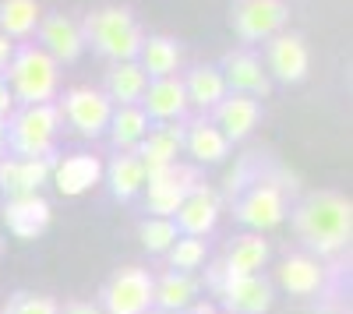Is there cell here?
<instances>
[{"instance_id": "1", "label": "cell", "mask_w": 353, "mask_h": 314, "mask_svg": "<svg viewBox=\"0 0 353 314\" xmlns=\"http://www.w3.org/2000/svg\"><path fill=\"white\" fill-rule=\"evenodd\" d=\"M290 222L311 258H336L353 240V202L339 191H314L293 205Z\"/></svg>"}, {"instance_id": "2", "label": "cell", "mask_w": 353, "mask_h": 314, "mask_svg": "<svg viewBox=\"0 0 353 314\" xmlns=\"http://www.w3.org/2000/svg\"><path fill=\"white\" fill-rule=\"evenodd\" d=\"M78 25H81L85 46H92L99 56H106V61H113V64L138 61L145 28L138 25L131 8H124V4L96 8V11H88Z\"/></svg>"}, {"instance_id": "3", "label": "cell", "mask_w": 353, "mask_h": 314, "mask_svg": "<svg viewBox=\"0 0 353 314\" xmlns=\"http://www.w3.org/2000/svg\"><path fill=\"white\" fill-rule=\"evenodd\" d=\"M11 96L21 106H39V103H53L57 89H61V64L50 53H43L36 43H21L14 46V56L4 71Z\"/></svg>"}, {"instance_id": "4", "label": "cell", "mask_w": 353, "mask_h": 314, "mask_svg": "<svg viewBox=\"0 0 353 314\" xmlns=\"http://www.w3.org/2000/svg\"><path fill=\"white\" fill-rule=\"evenodd\" d=\"M57 131H61V109H57V103L14 109L8 117V156H18V159L57 156V149H53Z\"/></svg>"}, {"instance_id": "5", "label": "cell", "mask_w": 353, "mask_h": 314, "mask_svg": "<svg viewBox=\"0 0 353 314\" xmlns=\"http://www.w3.org/2000/svg\"><path fill=\"white\" fill-rule=\"evenodd\" d=\"M156 307V275L141 265L117 269L99 297L103 314H149Z\"/></svg>"}, {"instance_id": "6", "label": "cell", "mask_w": 353, "mask_h": 314, "mask_svg": "<svg viewBox=\"0 0 353 314\" xmlns=\"http://www.w3.org/2000/svg\"><path fill=\"white\" fill-rule=\"evenodd\" d=\"M209 286L219 297L226 314H269L276 304V286L261 272L258 275H226L219 265L209 272Z\"/></svg>"}, {"instance_id": "7", "label": "cell", "mask_w": 353, "mask_h": 314, "mask_svg": "<svg viewBox=\"0 0 353 314\" xmlns=\"http://www.w3.org/2000/svg\"><path fill=\"white\" fill-rule=\"evenodd\" d=\"M233 219L248 226V233H265L286 222V191L272 180H251L241 187V194L233 198Z\"/></svg>"}, {"instance_id": "8", "label": "cell", "mask_w": 353, "mask_h": 314, "mask_svg": "<svg viewBox=\"0 0 353 314\" xmlns=\"http://www.w3.org/2000/svg\"><path fill=\"white\" fill-rule=\"evenodd\" d=\"M226 18L241 43H269L272 36L286 32L290 4L286 0H233Z\"/></svg>"}, {"instance_id": "9", "label": "cell", "mask_w": 353, "mask_h": 314, "mask_svg": "<svg viewBox=\"0 0 353 314\" xmlns=\"http://www.w3.org/2000/svg\"><path fill=\"white\" fill-rule=\"evenodd\" d=\"M198 169L188 166V163H173L166 169H159V174H149L145 177V209H149V216H159V219H173V212L184 205V198L198 187Z\"/></svg>"}, {"instance_id": "10", "label": "cell", "mask_w": 353, "mask_h": 314, "mask_svg": "<svg viewBox=\"0 0 353 314\" xmlns=\"http://www.w3.org/2000/svg\"><path fill=\"white\" fill-rule=\"evenodd\" d=\"M57 109H61V121H68L81 138L106 134L110 117H113V103L106 99V92L103 89H85V85L68 89L64 99L57 103Z\"/></svg>"}, {"instance_id": "11", "label": "cell", "mask_w": 353, "mask_h": 314, "mask_svg": "<svg viewBox=\"0 0 353 314\" xmlns=\"http://www.w3.org/2000/svg\"><path fill=\"white\" fill-rule=\"evenodd\" d=\"M219 74L226 81V92L233 96H248L258 103L272 96V78L265 71L261 56H254L251 50H230L219 64Z\"/></svg>"}, {"instance_id": "12", "label": "cell", "mask_w": 353, "mask_h": 314, "mask_svg": "<svg viewBox=\"0 0 353 314\" xmlns=\"http://www.w3.org/2000/svg\"><path fill=\"white\" fill-rule=\"evenodd\" d=\"M265 71H269V78H276L283 85L304 81L311 71V50H307L304 36H297V32L272 36L265 43Z\"/></svg>"}, {"instance_id": "13", "label": "cell", "mask_w": 353, "mask_h": 314, "mask_svg": "<svg viewBox=\"0 0 353 314\" xmlns=\"http://www.w3.org/2000/svg\"><path fill=\"white\" fill-rule=\"evenodd\" d=\"M219 212H223V198L216 187L209 184H198L188 198H184V205L173 212V226H176V233L181 237H209L216 230V222H219Z\"/></svg>"}, {"instance_id": "14", "label": "cell", "mask_w": 353, "mask_h": 314, "mask_svg": "<svg viewBox=\"0 0 353 314\" xmlns=\"http://www.w3.org/2000/svg\"><path fill=\"white\" fill-rule=\"evenodd\" d=\"M36 46L43 53H50L57 64H74L81 61V53H85V36H81V25L61 11H53V14H43L39 28H36Z\"/></svg>"}, {"instance_id": "15", "label": "cell", "mask_w": 353, "mask_h": 314, "mask_svg": "<svg viewBox=\"0 0 353 314\" xmlns=\"http://www.w3.org/2000/svg\"><path fill=\"white\" fill-rule=\"evenodd\" d=\"M0 216H4V226L8 233L18 237V240H36L50 230L53 222V209L43 194H18V198H8L4 209H0Z\"/></svg>"}, {"instance_id": "16", "label": "cell", "mask_w": 353, "mask_h": 314, "mask_svg": "<svg viewBox=\"0 0 353 314\" xmlns=\"http://www.w3.org/2000/svg\"><path fill=\"white\" fill-rule=\"evenodd\" d=\"M53 166H57V156H46V159L4 156L0 159V191H4L8 198L39 194L50 184V177H53Z\"/></svg>"}, {"instance_id": "17", "label": "cell", "mask_w": 353, "mask_h": 314, "mask_svg": "<svg viewBox=\"0 0 353 314\" xmlns=\"http://www.w3.org/2000/svg\"><path fill=\"white\" fill-rule=\"evenodd\" d=\"M141 113L156 124H176L188 113V96H184V81L181 78H149V89L141 96Z\"/></svg>"}, {"instance_id": "18", "label": "cell", "mask_w": 353, "mask_h": 314, "mask_svg": "<svg viewBox=\"0 0 353 314\" xmlns=\"http://www.w3.org/2000/svg\"><path fill=\"white\" fill-rule=\"evenodd\" d=\"M181 149H184V121H176V124L149 127V134L141 138L134 156L145 166V177H149V174H159V169L173 166L176 156H181Z\"/></svg>"}, {"instance_id": "19", "label": "cell", "mask_w": 353, "mask_h": 314, "mask_svg": "<svg viewBox=\"0 0 353 314\" xmlns=\"http://www.w3.org/2000/svg\"><path fill=\"white\" fill-rule=\"evenodd\" d=\"M57 191L68 194V198H78L85 191H92L99 180H103V159L92 156V152H74V156H64L57 159L53 166V177Z\"/></svg>"}, {"instance_id": "20", "label": "cell", "mask_w": 353, "mask_h": 314, "mask_svg": "<svg viewBox=\"0 0 353 314\" xmlns=\"http://www.w3.org/2000/svg\"><path fill=\"white\" fill-rule=\"evenodd\" d=\"M209 121L223 131V138L233 145V141H244V138L258 127V121H261V103H258V99H248V96L226 92V99L212 109Z\"/></svg>"}, {"instance_id": "21", "label": "cell", "mask_w": 353, "mask_h": 314, "mask_svg": "<svg viewBox=\"0 0 353 314\" xmlns=\"http://www.w3.org/2000/svg\"><path fill=\"white\" fill-rule=\"evenodd\" d=\"M276 279L290 297H314L325 290V265L311 254H290V258H283Z\"/></svg>"}, {"instance_id": "22", "label": "cell", "mask_w": 353, "mask_h": 314, "mask_svg": "<svg viewBox=\"0 0 353 314\" xmlns=\"http://www.w3.org/2000/svg\"><path fill=\"white\" fill-rule=\"evenodd\" d=\"M269 240L261 233H237L226 244V258L219 262V269L226 275H258L265 265H269Z\"/></svg>"}, {"instance_id": "23", "label": "cell", "mask_w": 353, "mask_h": 314, "mask_svg": "<svg viewBox=\"0 0 353 314\" xmlns=\"http://www.w3.org/2000/svg\"><path fill=\"white\" fill-rule=\"evenodd\" d=\"M145 89H149V74L141 71L138 61H121V64H110L106 81H103V92L113 106H138Z\"/></svg>"}, {"instance_id": "24", "label": "cell", "mask_w": 353, "mask_h": 314, "mask_svg": "<svg viewBox=\"0 0 353 314\" xmlns=\"http://www.w3.org/2000/svg\"><path fill=\"white\" fill-rule=\"evenodd\" d=\"M138 64L149 78H173L184 64V46L170 36H145L138 50Z\"/></svg>"}, {"instance_id": "25", "label": "cell", "mask_w": 353, "mask_h": 314, "mask_svg": "<svg viewBox=\"0 0 353 314\" xmlns=\"http://www.w3.org/2000/svg\"><path fill=\"white\" fill-rule=\"evenodd\" d=\"M103 180L110 184V194L117 202H134L145 187V166L134 152H113V159L103 166Z\"/></svg>"}, {"instance_id": "26", "label": "cell", "mask_w": 353, "mask_h": 314, "mask_svg": "<svg viewBox=\"0 0 353 314\" xmlns=\"http://www.w3.org/2000/svg\"><path fill=\"white\" fill-rule=\"evenodd\" d=\"M184 149L194 163H223L230 156V141L209 117H194L184 124Z\"/></svg>"}, {"instance_id": "27", "label": "cell", "mask_w": 353, "mask_h": 314, "mask_svg": "<svg viewBox=\"0 0 353 314\" xmlns=\"http://www.w3.org/2000/svg\"><path fill=\"white\" fill-rule=\"evenodd\" d=\"M43 21L39 0H0V32L11 43H28Z\"/></svg>"}, {"instance_id": "28", "label": "cell", "mask_w": 353, "mask_h": 314, "mask_svg": "<svg viewBox=\"0 0 353 314\" xmlns=\"http://www.w3.org/2000/svg\"><path fill=\"white\" fill-rule=\"evenodd\" d=\"M184 81V96H188V106H198V109H216L223 99H226V81L219 74V67L212 64H198L188 71Z\"/></svg>"}, {"instance_id": "29", "label": "cell", "mask_w": 353, "mask_h": 314, "mask_svg": "<svg viewBox=\"0 0 353 314\" xmlns=\"http://www.w3.org/2000/svg\"><path fill=\"white\" fill-rule=\"evenodd\" d=\"M198 293H201V282L188 272H166L156 279V307L159 311H170V314H184L191 304H198Z\"/></svg>"}, {"instance_id": "30", "label": "cell", "mask_w": 353, "mask_h": 314, "mask_svg": "<svg viewBox=\"0 0 353 314\" xmlns=\"http://www.w3.org/2000/svg\"><path fill=\"white\" fill-rule=\"evenodd\" d=\"M106 131L113 138L117 152H134L141 145V138L149 134V117L141 113V106H113Z\"/></svg>"}, {"instance_id": "31", "label": "cell", "mask_w": 353, "mask_h": 314, "mask_svg": "<svg viewBox=\"0 0 353 314\" xmlns=\"http://www.w3.org/2000/svg\"><path fill=\"white\" fill-rule=\"evenodd\" d=\"M166 262H170L173 272L194 275V269H201L205 262H209V244H205L201 237H176L173 247L166 251Z\"/></svg>"}, {"instance_id": "32", "label": "cell", "mask_w": 353, "mask_h": 314, "mask_svg": "<svg viewBox=\"0 0 353 314\" xmlns=\"http://www.w3.org/2000/svg\"><path fill=\"white\" fill-rule=\"evenodd\" d=\"M181 237L176 233V226L173 219H159V216H149L141 226H138V240L145 251H152V254H166L173 247V240Z\"/></svg>"}, {"instance_id": "33", "label": "cell", "mask_w": 353, "mask_h": 314, "mask_svg": "<svg viewBox=\"0 0 353 314\" xmlns=\"http://www.w3.org/2000/svg\"><path fill=\"white\" fill-rule=\"evenodd\" d=\"M4 314H61V304L46 293H14Z\"/></svg>"}, {"instance_id": "34", "label": "cell", "mask_w": 353, "mask_h": 314, "mask_svg": "<svg viewBox=\"0 0 353 314\" xmlns=\"http://www.w3.org/2000/svg\"><path fill=\"white\" fill-rule=\"evenodd\" d=\"M11 113H14V96H11L8 78L0 74V117H11Z\"/></svg>"}, {"instance_id": "35", "label": "cell", "mask_w": 353, "mask_h": 314, "mask_svg": "<svg viewBox=\"0 0 353 314\" xmlns=\"http://www.w3.org/2000/svg\"><path fill=\"white\" fill-rule=\"evenodd\" d=\"M61 314H103V311H99V304H92V300H71V304L61 307Z\"/></svg>"}, {"instance_id": "36", "label": "cell", "mask_w": 353, "mask_h": 314, "mask_svg": "<svg viewBox=\"0 0 353 314\" xmlns=\"http://www.w3.org/2000/svg\"><path fill=\"white\" fill-rule=\"evenodd\" d=\"M11 56H14V43L4 36V32H0V74H4L8 71V64H11Z\"/></svg>"}, {"instance_id": "37", "label": "cell", "mask_w": 353, "mask_h": 314, "mask_svg": "<svg viewBox=\"0 0 353 314\" xmlns=\"http://www.w3.org/2000/svg\"><path fill=\"white\" fill-rule=\"evenodd\" d=\"M8 156V117H0V159Z\"/></svg>"}, {"instance_id": "38", "label": "cell", "mask_w": 353, "mask_h": 314, "mask_svg": "<svg viewBox=\"0 0 353 314\" xmlns=\"http://www.w3.org/2000/svg\"><path fill=\"white\" fill-rule=\"evenodd\" d=\"M184 314H219V311H216V304H191Z\"/></svg>"}, {"instance_id": "39", "label": "cell", "mask_w": 353, "mask_h": 314, "mask_svg": "<svg viewBox=\"0 0 353 314\" xmlns=\"http://www.w3.org/2000/svg\"><path fill=\"white\" fill-rule=\"evenodd\" d=\"M149 314H170V311H159V307H152V311H149Z\"/></svg>"}, {"instance_id": "40", "label": "cell", "mask_w": 353, "mask_h": 314, "mask_svg": "<svg viewBox=\"0 0 353 314\" xmlns=\"http://www.w3.org/2000/svg\"><path fill=\"white\" fill-rule=\"evenodd\" d=\"M0 247H4V240H0Z\"/></svg>"}]
</instances>
